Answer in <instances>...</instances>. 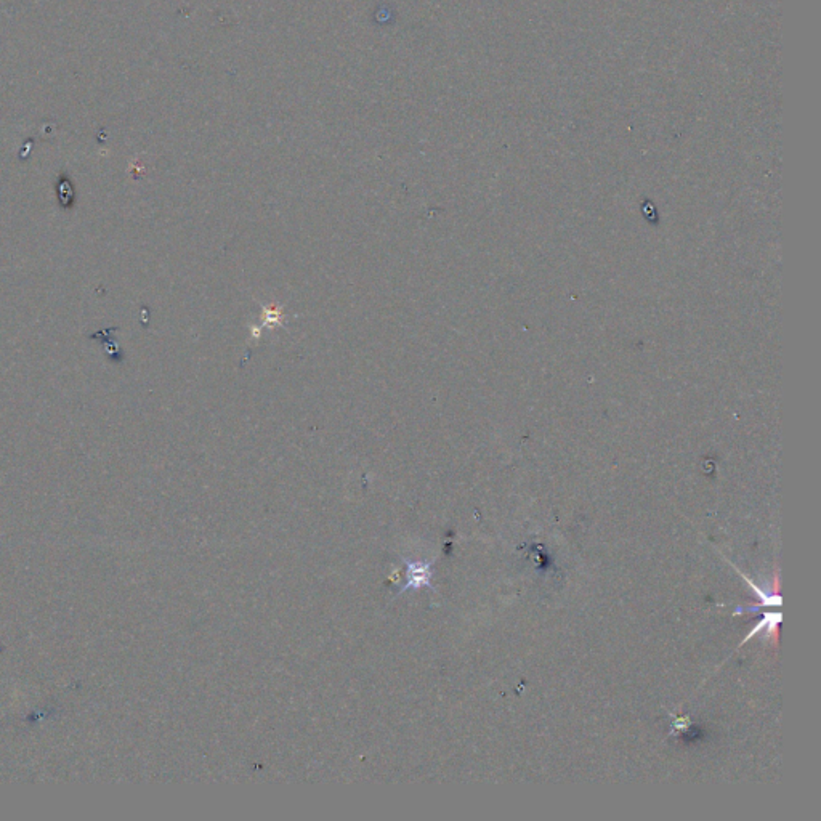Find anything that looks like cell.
<instances>
[{"instance_id":"6da1fadb","label":"cell","mask_w":821,"mask_h":821,"mask_svg":"<svg viewBox=\"0 0 821 821\" xmlns=\"http://www.w3.org/2000/svg\"><path fill=\"white\" fill-rule=\"evenodd\" d=\"M782 623V614L779 613H765L764 618H762L753 631L749 632V634L744 637V640L741 642V645H744L746 642H749V638H753L755 634H760V632H765V638L767 640L773 642V645L778 643V624Z\"/></svg>"},{"instance_id":"7a4b0ae2","label":"cell","mask_w":821,"mask_h":821,"mask_svg":"<svg viewBox=\"0 0 821 821\" xmlns=\"http://www.w3.org/2000/svg\"><path fill=\"white\" fill-rule=\"evenodd\" d=\"M408 576H409V583L406 584V589L408 588H415L419 589L422 585H430V568L427 565H418V563H413V565L408 566Z\"/></svg>"},{"instance_id":"3957f363","label":"cell","mask_w":821,"mask_h":821,"mask_svg":"<svg viewBox=\"0 0 821 821\" xmlns=\"http://www.w3.org/2000/svg\"><path fill=\"white\" fill-rule=\"evenodd\" d=\"M741 576L749 584V588L754 590V594L760 598V605L755 607V612H759L760 607H779V605H782V597H779V594H778L777 590H773V592L768 590V592H765V590H762L760 588H758V585H755L753 583V580H750L746 576V574L741 573Z\"/></svg>"},{"instance_id":"277c9868","label":"cell","mask_w":821,"mask_h":821,"mask_svg":"<svg viewBox=\"0 0 821 821\" xmlns=\"http://www.w3.org/2000/svg\"><path fill=\"white\" fill-rule=\"evenodd\" d=\"M58 195H60V202H61V207L64 209H69L73 207L74 204V190H73V185L69 183L66 178H61L60 183H58Z\"/></svg>"}]
</instances>
